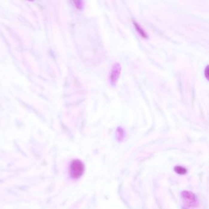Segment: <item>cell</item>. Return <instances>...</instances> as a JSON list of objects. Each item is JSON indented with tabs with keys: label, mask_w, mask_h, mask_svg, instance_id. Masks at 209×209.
<instances>
[{
	"label": "cell",
	"mask_w": 209,
	"mask_h": 209,
	"mask_svg": "<svg viewBox=\"0 0 209 209\" xmlns=\"http://www.w3.org/2000/svg\"><path fill=\"white\" fill-rule=\"evenodd\" d=\"M121 72V66L119 63H115L113 65L109 74V81L110 85L115 86L120 76Z\"/></svg>",
	"instance_id": "obj_2"
},
{
	"label": "cell",
	"mask_w": 209,
	"mask_h": 209,
	"mask_svg": "<svg viewBox=\"0 0 209 209\" xmlns=\"http://www.w3.org/2000/svg\"><path fill=\"white\" fill-rule=\"evenodd\" d=\"M174 170L176 172V173L179 175H184L187 173V169L181 166H177L174 168Z\"/></svg>",
	"instance_id": "obj_6"
},
{
	"label": "cell",
	"mask_w": 209,
	"mask_h": 209,
	"mask_svg": "<svg viewBox=\"0 0 209 209\" xmlns=\"http://www.w3.org/2000/svg\"><path fill=\"white\" fill-rule=\"evenodd\" d=\"M181 197L185 201L186 205L189 207H196L198 206L199 202L197 196L193 193L188 191L182 192Z\"/></svg>",
	"instance_id": "obj_3"
},
{
	"label": "cell",
	"mask_w": 209,
	"mask_h": 209,
	"mask_svg": "<svg viewBox=\"0 0 209 209\" xmlns=\"http://www.w3.org/2000/svg\"><path fill=\"white\" fill-rule=\"evenodd\" d=\"M204 73H205V74H204V75H205L206 79H208V66L206 67L205 70V71H204Z\"/></svg>",
	"instance_id": "obj_8"
},
{
	"label": "cell",
	"mask_w": 209,
	"mask_h": 209,
	"mask_svg": "<svg viewBox=\"0 0 209 209\" xmlns=\"http://www.w3.org/2000/svg\"><path fill=\"white\" fill-rule=\"evenodd\" d=\"M76 3V7L78 8V9H82V6H83V4H82V1H77V2H75Z\"/></svg>",
	"instance_id": "obj_7"
},
{
	"label": "cell",
	"mask_w": 209,
	"mask_h": 209,
	"mask_svg": "<svg viewBox=\"0 0 209 209\" xmlns=\"http://www.w3.org/2000/svg\"><path fill=\"white\" fill-rule=\"evenodd\" d=\"M117 135L118 141H122L125 136V132L124 129L121 127H118L117 130Z\"/></svg>",
	"instance_id": "obj_5"
},
{
	"label": "cell",
	"mask_w": 209,
	"mask_h": 209,
	"mask_svg": "<svg viewBox=\"0 0 209 209\" xmlns=\"http://www.w3.org/2000/svg\"><path fill=\"white\" fill-rule=\"evenodd\" d=\"M85 172V165L80 159H76L72 160L69 167V174L73 179L80 178Z\"/></svg>",
	"instance_id": "obj_1"
},
{
	"label": "cell",
	"mask_w": 209,
	"mask_h": 209,
	"mask_svg": "<svg viewBox=\"0 0 209 209\" xmlns=\"http://www.w3.org/2000/svg\"><path fill=\"white\" fill-rule=\"evenodd\" d=\"M134 27H135V28H136V31L142 37V38H144L145 39L148 38V35H147L146 32L142 29V28L139 25L138 23L134 22Z\"/></svg>",
	"instance_id": "obj_4"
}]
</instances>
